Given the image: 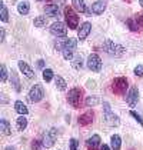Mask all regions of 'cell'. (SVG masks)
<instances>
[{"label":"cell","instance_id":"obj_1","mask_svg":"<svg viewBox=\"0 0 143 150\" xmlns=\"http://www.w3.org/2000/svg\"><path fill=\"white\" fill-rule=\"evenodd\" d=\"M82 99H83V90L80 87H73L67 93V102L74 109L82 107Z\"/></svg>","mask_w":143,"mask_h":150},{"label":"cell","instance_id":"obj_2","mask_svg":"<svg viewBox=\"0 0 143 150\" xmlns=\"http://www.w3.org/2000/svg\"><path fill=\"white\" fill-rule=\"evenodd\" d=\"M103 49H105L106 53H109L110 56H115V57H120L123 53H126L125 47L118 45V43H115V42H112V40H105Z\"/></svg>","mask_w":143,"mask_h":150},{"label":"cell","instance_id":"obj_3","mask_svg":"<svg viewBox=\"0 0 143 150\" xmlns=\"http://www.w3.org/2000/svg\"><path fill=\"white\" fill-rule=\"evenodd\" d=\"M129 89V83H127V79L126 77H116L113 83H112V90L115 94L118 96H123L126 94V90Z\"/></svg>","mask_w":143,"mask_h":150},{"label":"cell","instance_id":"obj_4","mask_svg":"<svg viewBox=\"0 0 143 150\" xmlns=\"http://www.w3.org/2000/svg\"><path fill=\"white\" fill-rule=\"evenodd\" d=\"M64 17H66V23L69 26V29L76 30L77 26H79V17H77V14H76L73 7H66L64 9Z\"/></svg>","mask_w":143,"mask_h":150},{"label":"cell","instance_id":"obj_5","mask_svg":"<svg viewBox=\"0 0 143 150\" xmlns=\"http://www.w3.org/2000/svg\"><path fill=\"white\" fill-rule=\"evenodd\" d=\"M76 46H77V40H76V39H73V37L67 39V42H66V45H64V49L62 50L64 60H73Z\"/></svg>","mask_w":143,"mask_h":150},{"label":"cell","instance_id":"obj_6","mask_svg":"<svg viewBox=\"0 0 143 150\" xmlns=\"http://www.w3.org/2000/svg\"><path fill=\"white\" fill-rule=\"evenodd\" d=\"M43 96H45V90H43L42 84L37 83L35 86H32L30 92L27 94V99H29V102H32V103H39V102L43 99Z\"/></svg>","mask_w":143,"mask_h":150},{"label":"cell","instance_id":"obj_7","mask_svg":"<svg viewBox=\"0 0 143 150\" xmlns=\"http://www.w3.org/2000/svg\"><path fill=\"white\" fill-rule=\"evenodd\" d=\"M125 100H126V103L129 104L130 107L136 106V104H137V102H139V89H137L136 86H132V87H129V90H127V93H126Z\"/></svg>","mask_w":143,"mask_h":150},{"label":"cell","instance_id":"obj_8","mask_svg":"<svg viewBox=\"0 0 143 150\" xmlns=\"http://www.w3.org/2000/svg\"><path fill=\"white\" fill-rule=\"evenodd\" d=\"M57 134H59L57 129H55V127L50 129L45 134V137H43V147H52L56 143V140H57Z\"/></svg>","mask_w":143,"mask_h":150},{"label":"cell","instance_id":"obj_9","mask_svg":"<svg viewBox=\"0 0 143 150\" xmlns=\"http://www.w3.org/2000/svg\"><path fill=\"white\" fill-rule=\"evenodd\" d=\"M50 33L53 36H57V37H66L67 27H66V24L62 23V22H55L50 26Z\"/></svg>","mask_w":143,"mask_h":150},{"label":"cell","instance_id":"obj_10","mask_svg":"<svg viewBox=\"0 0 143 150\" xmlns=\"http://www.w3.org/2000/svg\"><path fill=\"white\" fill-rule=\"evenodd\" d=\"M86 64H87L89 70H92V71H100L102 70V60L96 53H92L87 57V63Z\"/></svg>","mask_w":143,"mask_h":150},{"label":"cell","instance_id":"obj_11","mask_svg":"<svg viewBox=\"0 0 143 150\" xmlns=\"http://www.w3.org/2000/svg\"><path fill=\"white\" fill-rule=\"evenodd\" d=\"M90 32H92V23L90 22H84L77 30V39L80 42H83V40H86V37L90 35Z\"/></svg>","mask_w":143,"mask_h":150},{"label":"cell","instance_id":"obj_12","mask_svg":"<svg viewBox=\"0 0 143 150\" xmlns=\"http://www.w3.org/2000/svg\"><path fill=\"white\" fill-rule=\"evenodd\" d=\"M106 6H107V0H97V1H95L90 6V13L99 16V14H102V13L106 10Z\"/></svg>","mask_w":143,"mask_h":150},{"label":"cell","instance_id":"obj_13","mask_svg":"<svg viewBox=\"0 0 143 150\" xmlns=\"http://www.w3.org/2000/svg\"><path fill=\"white\" fill-rule=\"evenodd\" d=\"M19 69H20V71L23 73V76H26L27 79H33L35 77V70L32 69L26 62H23V60H19Z\"/></svg>","mask_w":143,"mask_h":150},{"label":"cell","instance_id":"obj_14","mask_svg":"<svg viewBox=\"0 0 143 150\" xmlns=\"http://www.w3.org/2000/svg\"><path fill=\"white\" fill-rule=\"evenodd\" d=\"M93 119H95V115H93V112L92 110H89V112H86L83 115L79 116V125L80 126H87V125H90V123H93Z\"/></svg>","mask_w":143,"mask_h":150},{"label":"cell","instance_id":"obj_15","mask_svg":"<svg viewBox=\"0 0 143 150\" xmlns=\"http://www.w3.org/2000/svg\"><path fill=\"white\" fill-rule=\"evenodd\" d=\"M45 12H46V16H49V17H59L60 16L59 6L53 4V3H49L45 6Z\"/></svg>","mask_w":143,"mask_h":150},{"label":"cell","instance_id":"obj_16","mask_svg":"<svg viewBox=\"0 0 143 150\" xmlns=\"http://www.w3.org/2000/svg\"><path fill=\"white\" fill-rule=\"evenodd\" d=\"M105 122H106L110 127H118L120 125V119L115 115V113H112V112L105 113Z\"/></svg>","mask_w":143,"mask_h":150},{"label":"cell","instance_id":"obj_17","mask_svg":"<svg viewBox=\"0 0 143 150\" xmlns=\"http://www.w3.org/2000/svg\"><path fill=\"white\" fill-rule=\"evenodd\" d=\"M72 7L79 13H86L87 12L84 0H72Z\"/></svg>","mask_w":143,"mask_h":150},{"label":"cell","instance_id":"obj_18","mask_svg":"<svg viewBox=\"0 0 143 150\" xmlns=\"http://www.w3.org/2000/svg\"><path fill=\"white\" fill-rule=\"evenodd\" d=\"M0 132H1L4 136H10V134H12V126H10V123H9L6 119H1V120H0Z\"/></svg>","mask_w":143,"mask_h":150},{"label":"cell","instance_id":"obj_19","mask_svg":"<svg viewBox=\"0 0 143 150\" xmlns=\"http://www.w3.org/2000/svg\"><path fill=\"white\" fill-rule=\"evenodd\" d=\"M14 110L19 113V115H23L26 116L29 113V109H27V106L23 103V102H20V100H17L16 103H14Z\"/></svg>","mask_w":143,"mask_h":150},{"label":"cell","instance_id":"obj_20","mask_svg":"<svg viewBox=\"0 0 143 150\" xmlns=\"http://www.w3.org/2000/svg\"><path fill=\"white\" fill-rule=\"evenodd\" d=\"M17 12L20 14H23V16L29 14V12H30V3L29 1H20L17 4Z\"/></svg>","mask_w":143,"mask_h":150},{"label":"cell","instance_id":"obj_21","mask_svg":"<svg viewBox=\"0 0 143 150\" xmlns=\"http://www.w3.org/2000/svg\"><path fill=\"white\" fill-rule=\"evenodd\" d=\"M100 142H102L100 136H99V134H93L90 139H87L86 144H87L89 147H96V149H97V146H99V144H102Z\"/></svg>","mask_w":143,"mask_h":150},{"label":"cell","instance_id":"obj_22","mask_svg":"<svg viewBox=\"0 0 143 150\" xmlns=\"http://www.w3.org/2000/svg\"><path fill=\"white\" fill-rule=\"evenodd\" d=\"M110 146H112L113 150H120V147H122V139H120V136L113 134L110 137Z\"/></svg>","mask_w":143,"mask_h":150},{"label":"cell","instance_id":"obj_23","mask_svg":"<svg viewBox=\"0 0 143 150\" xmlns=\"http://www.w3.org/2000/svg\"><path fill=\"white\" fill-rule=\"evenodd\" d=\"M100 103V99L97 97V96H87L86 99H84V104L87 106V107H95L97 104Z\"/></svg>","mask_w":143,"mask_h":150},{"label":"cell","instance_id":"obj_24","mask_svg":"<svg viewBox=\"0 0 143 150\" xmlns=\"http://www.w3.org/2000/svg\"><path fill=\"white\" fill-rule=\"evenodd\" d=\"M16 126H17V130H19V132H23L24 129L27 127V119H26V116L20 115V117L16 120Z\"/></svg>","mask_w":143,"mask_h":150},{"label":"cell","instance_id":"obj_25","mask_svg":"<svg viewBox=\"0 0 143 150\" xmlns=\"http://www.w3.org/2000/svg\"><path fill=\"white\" fill-rule=\"evenodd\" d=\"M10 79H12V87H14V90L19 93L20 92V81H19V76L16 74V71H13L12 70V73H10Z\"/></svg>","mask_w":143,"mask_h":150},{"label":"cell","instance_id":"obj_26","mask_svg":"<svg viewBox=\"0 0 143 150\" xmlns=\"http://www.w3.org/2000/svg\"><path fill=\"white\" fill-rule=\"evenodd\" d=\"M33 24H35V27H46L47 26L46 16H37L35 20H33Z\"/></svg>","mask_w":143,"mask_h":150},{"label":"cell","instance_id":"obj_27","mask_svg":"<svg viewBox=\"0 0 143 150\" xmlns=\"http://www.w3.org/2000/svg\"><path fill=\"white\" fill-rule=\"evenodd\" d=\"M55 84H56V87L59 89L60 92L66 90V81H64L63 77H60V76H55Z\"/></svg>","mask_w":143,"mask_h":150},{"label":"cell","instance_id":"obj_28","mask_svg":"<svg viewBox=\"0 0 143 150\" xmlns=\"http://www.w3.org/2000/svg\"><path fill=\"white\" fill-rule=\"evenodd\" d=\"M72 66H73V69H76V70L82 69V67H83L82 56H76V57H73V60H72Z\"/></svg>","mask_w":143,"mask_h":150},{"label":"cell","instance_id":"obj_29","mask_svg":"<svg viewBox=\"0 0 143 150\" xmlns=\"http://www.w3.org/2000/svg\"><path fill=\"white\" fill-rule=\"evenodd\" d=\"M53 77H55V73H53V70L52 69H45L43 70V80L49 83V81L53 80Z\"/></svg>","mask_w":143,"mask_h":150},{"label":"cell","instance_id":"obj_30","mask_svg":"<svg viewBox=\"0 0 143 150\" xmlns=\"http://www.w3.org/2000/svg\"><path fill=\"white\" fill-rule=\"evenodd\" d=\"M126 24L129 26V29H130L132 32H137V30H139V26L136 23V19H127V20H126Z\"/></svg>","mask_w":143,"mask_h":150},{"label":"cell","instance_id":"obj_31","mask_svg":"<svg viewBox=\"0 0 143 150\" xmlns=\"http://www.w3.org/2000/svg\"><path fill=\"white\" fill-rule=\"evenodd\" d=\"M0 13H1V22H4V23H6V22L9 20V13H7V7H6L4 4L1 6V9H0Z\"/></svg>","mask_w":143,"mask_h":150},{"label":"cell","instance_id":"obj_32","mask_svg":"<svg viewBox=\"0 0 143 150\" xmlns=\"http://www.w3.org/2000/svg\"><path fill=\"white\" fill-rule=\"evenodd\" d=\"M135 76H137V77H142L143 76V64H137L136 67H135Z\"/></svg>","mask_w":143,"mask_h":150},{"label":"cell","instance_id":"obj_33","mask_svg":"<svg viewBox=\"0 0 143 150\" xmlns=\"http://www.w3.org/2000/svg\"><path fill=\"white\" fill-rule=\"evenodd\" d=\"M7 69H6V64H1V76H0V79L1 81H6L7 80Z\"/></svg>","mask_w":143,"mask_h":150},{"label":"cell","instance_id":"obj_34","mask_svg":"<svg viewBox=\"0 0 143 150\" xmlns=\"http://www.w3.org/2000/svg\"><path fill=\"white\" fill-rule=\"evenodd\" d=\"M42 146H43V140H33V143H32V149L33 150H39Z\"/></svg>","mask_w":143,"mask_h":150},{"label":"cell","instance_id":"obj_35","mask_svg":"<svg viewBox=\"0 0 143 150\" xmlns=\"http://www.w3.org/2000/svg\"><path fill=\"white\" fill-rule=\"evenodd\" d=\"M69 144H70V150H77L79 149V142H77L76 139H70Z\"/></svg>","mask_w":143,"mask_h":150},{"label":"cell","instance_id":"obj_36","mask_svg":"<svg viewBox=\"0 0 143 150\" xmlns=\"http://www.w3.org/2000/svg\"><path fill=\"white\" fill-rule=\"evenodd\" d=\"M66 42H67V39H66V40H57L56 45H55V47H56L57 50H63V49H64V45H66Z\"/></svg>","mask_w":143,"mask_h":150},{"label":"cell","instance_id":"obj_37","mask_svg":"<svg viewBox=\"0 0 143 150\" xmlns=\"http://www.w3.org/2000/svg\"><path fill=\"white\" fill-rule=\"evenodd\" d=\"M136 23L139 26V29H143V13H140V14L136 16Z\"/></svg>","mask_w":143,"mask_h":150},{"label":"cell","instance_id":"obj_38","mask_svg":"<svg viewBox=\"0 0 143 150\" xmlns=\"http://www.w3.org/2000/svg\"><path fill=\"white\" fill-rule=\"evenodd\" d=\"M130 115L133 116V117H135V119H136V120H137V122H139V123H140V125L143 126V119H142V117H140L139 115H137L136 112H133V110H132V112H130Z\"/></svg>","mask_w":143,"mask_h":150},{"label":"cell","instance_id":"obj_39","mask_svg":"<svg viewBox=\"0 0 143 150\" xmlns=\"http://www.w3.org/2000/svg\"><path fill=\"white\" fill-rule=\"evenodd\" d=\"M36 66H37V69H42V70H45V60H37V63H36Z\"/></svg>","mask_w":143,"mask_h":150},{"label":"cell","instance_id":"obj_40","mask_svg":"<svg viewBox=\"0 0 143 150\" xmlns=\"http://www.w3.org/2000/svg\"><path fill=\"white\" fill-rule=\"evenodd\" d=\"M0 35H1V42H4V39H6V30L4 29H0Z\"/></svg>","mask_w":143,"mask_h":150},{"label":"cell","instance_id":"obj_41","mask_svg":"<svg viewBox=\"0 0 143 150\" xmlns=\"http://www.w3.org/2000/svg\"><path fill=\"white\" fill-rule=\"evenodd\" d=\"M100 150H110V147H109L107 144H105V143H103V144H102V147H100Z\"/></svg>","mask_w":143,"mask_h":150},{"label":"cell","instance_id":"obj_42","mask_svg":"<svg viewBox=\"0 0 143 150\" xmlns=\"http://www.w3.org/2000/svg\"><path fill=\"white\" fill-rule=\"evenodd\" d=\"M87 86H92V89H93V87L96 86V83L95 81H87Z\"/></svg>","mask_w":143,"mask_h":150},{"label":"cell","instance_id":"obj_43","mask_svg":"<svg viewBox=\"0 0 143 150\" xmlns=\"http://www.w3.org/2000/svg\"><path fill=\"white\" fill-rule=\"evenodd\" d=\"M1 97H3V103H7V97H6V94H1Z\"/></svg>","mask_w":143,"mask_h":150},{"label":"cell","instance_id":"obj_44","mask_svg":"<svg viewBox=\"0 0 143 150\" xmlns=\"http://www.w3.org/2000/svg\"><path fill=\"white\" fill-rule=\"evenodd\" d=\"M6 150H14V147H13V146H9V147H6Z\"/></svg>","mask_w":143,"mask_h":150},{"label":"cell","instance_id":"obj_45","mask_svg":"<svg viewBox=\"0 0 143 150\" xmlns=\"http://www.w3.org/2000/svg\"><path fill=\"white\" fill-rule=\"evenodd\" d=\"M139 3H140V6L143 7V0H139Z\"/></svg>","mask_w":143,"mask_h":150},{"label":"cell","instance_id":"obj_46","mask_svg":"<svg viewBox=\"0 0 143 150\" xmlns=\"http://www.w3.org/2000/svg\"><path fill=\"white\" fill-rule=\"evenodd\" d=\"M90 150H96V147H89Z\"/></svg>","mask_w":143,"mask_h":150},{"label":"cell","instance_id":"obj_47","mask_svg":"<svg viewBox=\"0 0 143 150\" xmlns=\"http://www.w3.org/2000/svg\"><path fill=\"white\" fill-rule=\"evenodd\" d=\"M37 1H42V0H37Z\"/></svg>","mask_w":143,"mask_h":150}]
</instances>
